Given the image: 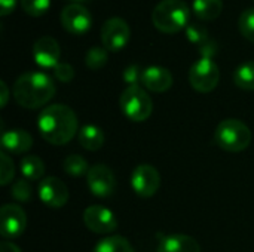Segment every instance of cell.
<instances>
[{"label":"cell","instance_id":"6da1fadb","mask_svg":"<svg viewBox=\"0 0 254 252\" xmlns=\"http://www.w3.org/2000/svg\"><path fill=\"white\" fill-rule=\"evenodd\" d=\"M79 128L76 113L65 104H52L42 110L37 129L45 141L52 146H64L71 141Z\"/></svg>","mask_w":254,"mask_h":252},{"label":"cell","instance_id":"7a4b0ae2","mask_svg":"<svg viewBox=\"0 0 254 252\" xmlns=\"http://www.w3.org/2000/svg\"><path fill=\"white\" fill-rule=\"evenodd\" d=\"M15 101L28 110H34L48 104L55 95V83L46 73L28 71L21 74L12 89Z\"/></svg>","mask_w":254,"mask_h":252},{"label":"cell","instance_id":"3957f363","mask_svg":"<svg viewBox=\"0 0 254 252\" xmlns=\"http://www.w3.org/2000/svg\"><path fill=\"white\" fill-rule=\"evenodd\" d=\"M189 16L190 9L185 0H161L152 12V22L161 33L174 34L188 27Z\"/></svg>","mask_w":254,"mask_h":252},{"label":"cell","instance_id":"277c9868","mask_svg":"<svg viewBox=\"0 0 254 252\" xmlns=\"http://www.w3.org/2000/svg\"><path fill=\"white\" fill-rule=\"evenodd\" d=\"M216 144L229 153H238L246 150L252 143L250 128L238 119H226L219 123L214 132Z\"/></svg>","mask_w":254,"mask_h":252},{"label":"cell","instance_id":"5b68a950","mask_svg":"<svg viewBox=\"0 0 254 252\" xmlns=\"http://www.w3.org/2000/svg\"><path fill=\"white\" fill-rule=\"evenodd\" d=\"M119 105L124 114L131 122H144L152 116L153 101L149 94L138 85L127 86L119 98Z\"/></svg>","mask_w":254,"mask_h":252},{"label":"cell","instance_id":"8992f818","mask_svg":"<svg viewBox=\"0 0 254 252\" xmlns=\"http://www.w3.org/2000/svg\"><path fill=\"white\" fill-rule=\"evenodd\" d=\"M220 80V70L217 64L210 58H199L189 70L190 86L201 94L214 91Z\"/></svg>","mask_w":254,"mask_h":252},{"label":"cell","instance_id":"52a82bcc","mask_svg":"<svg viewBox=\"0 0 254 252\" xmlns=\"http://www.w3.org/2000/svg\"><path fill=\"white\" fill-rule=\"evenodd\" d=\"M131 39V28L124 18L112 16L101 27V42L107 50L124 49Z\"/></svg>","mask_w":254,"mask_h":252},{"label":"cell","instance_id":"ba28073f","mask_svg":"<svg viewBox=\"0 0 254 252\" xmlns=\"http://www.w3.org/2000/svg\"><path fill=\"white\" fill-rule=\"evenodd\" d=\"M161 186V175L152 165L143 163L134 168L131 174V187L140 198H152Z\"/></svg>","mask_w":254,"mask_h":252},{"label":"cell","instance_id":"9c48e42d","mask_svg":"<svg viewBox=\"0 0 254 252\" xmlns=\"http://www.w3.org/2000/svg\"><path fill=\"white\" fill-rule=\"evenodd\" d=\"M27 217L24 209L15 203H6L0 209V233L4 239H16L25 232Z\"/></svg>","mask_w":254,"mask_h":252},{"label":"cell","instance_id":"30bf717a","mask_svg":"<svg viewBox=\"0 0 254 252\" xmlns=\"http://www.w3.org/2000/svg\"><path fill=\"white\" fill-rule=\"evenodd\" d=\"M60 21L68 33L85 34L92 25V15L83 4L70 3L63 7Z\"/></svg>","mask_w":254,"mask_h":252},{"label":"cell","instance_id":"8fae6325","mask_svg":"<svg viewBox=\"0 0 254 252\" xmlns=\"http://www.w3.org/2000/svg\"><path fill=\"white\" fill-rule=\"evenodd\" d=\"M83 223L88 230L97 235H109L118 229V220L115 214L101 205L88 206L83 212Z\"/></svg>","mask_w":254,"mask_h":252},{"label":"cell","instance_id":"7c38bea8","mask_svg":"<svg viewBox=\"0 0 254 252\" xmlns=\"http://www.w3.org/2000/svg\"><path fill=\"white\" fill-rule=\"evenodd\" d=\"M86 183L91 193L97 198H109L116 190V178L106 165H94L86 174Z\"/></svg>","mask_w":254,"mask_h":252},{"label":"cell","instance_id":"4fadbf2b","mask_svg":"<svg viewBox=\"0 0 254 252\" xmlns=\"http://www.w3.org/2000/svg\"><path fill=\"white\" fill-rule=\"evenodd\" d=\"M68 196L67 186L57 177H46L39 184V198L49 208H63Z\"/></svg>","mask_w":254,"mask_h":252},{"label":"cell","instance_id":"5bb4252c","mask_svg":"<svg viewBox=\"0 0 254 252\" xmlns=\"http://www.w3.org/2000/svg\"><path fill=\"white\" fill-rule=\"evenodd\" d=\"M61 48L58 42L51 36L37 39L33 45V58L42 68H55L60 64Z\"/></svg>","mask_w":254,"mask_h":252},{"label":"cell","instance_id":"9a60e30c","mask_svg":"<svg viewBox=\"0 0 254 252\" xmlns=\"http://www.w3.org/2000/svg\"><path fill=\"white\" fill-rule=\"evenodd\" d=\"M141 83L146 89L156 94H162L173 86V76L170 70L161 65H149L143 70Z\"/></svg>","mask_w":254,"mask_h":252},{"label":"cell","instance_id":"2e32d148","mask_svg":"<svg viewBox=\"0 0 254 252\" xmlns=\"http://www.w3.org/2000/svg\"><path fill=\"white\" fill-rule=\"evenodd\" d=\"M33 138L24 129H10L4 131L1 135V149L3 151H9L13 154L25 153L31 149Z\"/></svg>","mask_w":254,"mask_h":252},{"label":"cell","instance_id":"e0dca14e","mask_svg":"<svg viewBox=\"0 0 254 252\" xmlns=\"http://www.w3.org/2000/svg\"><path fill=\"white\" fill-rule=\"evenodd\" d=\"M158 252H201V247L192 236L170 235L161 239Z\"/></svg>","mask_w":254,"mask_h":252},{"label":"cell","instance_id":"ac0fdd59","mask_svg":"<svg viewBox=\"0 0 254 252\" xmlns=\"http://www.w3.org/2000/svg\"><path fill=\"white\" fill-rule=\"evenodd\" d=\"M106 135L97 125H85L79 131V144L88 151H97L104 146Z\"/></svg>","mask_w":254,"mask_h":252},{"label":"cell","instance_id":"d6986e66","mask_svg":"<svg viewBox=\"0 0 254 252\" xmlns=\"http://www.w3.org/2000/svg\"><path fill=\"white\" fill-rule=\"evenodd\" d=\"M192 9L199 21H214L223 10V0H193Z\"/></svg>","mask_w":254,"mask_h":252},{"label":"cell","instance_id":"ffe728a7","mask_svg":"<svg viewBox=\"0 0 254 252\" xmlns=\"http://www.w3.org/2000/svg\"><path fill=\"white\" fill-rule=\"evenodd\" d=\"M19 169H21V174L24 175L25 180L36 181V180H40L43 177V174H45V163L42 162L40 157H37L34 154H30V156H24L21 159Z\"/></svg>","mask_w":254,"mask_h":252},{"label":"cell","instance_id":"44dd1931","mask_svg":"<svg viewBox=\"0 0 254 252\" xmlns=\"http://www.w3.org/2000/svg\"><path fill=\"white\" fill-rule=\"evenodd\" d=\"M234 82L240 89L254 91V61L243 62L234 73Z\"/></svg>","mask_w":254,"mask_h":252},{"label":"cell","instance_id":"7402d4cb","mask_svg":"<svg viewBox=\"0 0 254 252\" xmlns=\"http://www.w3.org/2000/svg\"><path fill=\"white\" fill-rule=\"evenodd\" d=\"M92 252H134V248L124 236H110L100 241Z\"/></svg>","mask_w":254,"mask_h":252},{"label":"cell","instance_id":"603a6c76","mask_svg":"<svg viewBox=\"0 0 254 252\" xmlns=\"http://www.w3.org/2000/svg\"><path fill=\"white\" fill-rule=\"evenodd\" d=\"M63 169L70 177H82V175L88 174L89 165H88V162L82 156H79V154H70V156H67L64 159Z\"/></svg>","mask_w":254,"mask_h":252},{"label":"cell","instance_id":"cb8c5ba5","mask_svg":"<svg viewBox=\"0 0 254 252\" xmlns=\"http://www.w3.org/2000/svg\"><path fill=\"white\" fill-rule=\"evenodd\" d=\"M109 61L107 49L100 46H92L85 56V64L89 70H100L103 68Z\"/></svg>","mask_w":254,"mask_h":252},{"label":"cell","instance_id":"d4e9b609","mask_svg":"<svg viewBox=\"0 0 254 252\" xmlns=\"http://www.w3.org/2000/svg\"><path fill=\"white\" fill-rule=\"evenodd\" d=\"M238 28L247 40L254 43V7H249L241 13L238 19Z\"/></svg>","mask_w":254,"mask_h":252},{"label":"cell","instance_id":"484cf974","mask_svg":"<svg viewBox=\"0 0 254 252\" xmlns=\"http://www.w3.org/2000/svg\"><path fill=\"white\" fill-rule=\"evenodd\" d=\"M185 31H186L188 40L192 42V43H195L196 46L202 45L205 40L210 39V37H208L207 28H205L202 24H199V22H189L188 27L185 28Z\"/></svg>","mask_w":254,"mask_h":252},{"label":"cell","instance_id":"4316f807","mask_svg":"<svg viewBox=\"0 0 254 252\" xmlns=\"http://www.w3.org/2000/svg\"><path fill=\"white\" fill-rule=\"evenodd\" d=\"M22 10L30 16H42L51 6V0H19Z\"/></svg>","mask_w":254,"mask_h":252},{"label":"cell","instance_id":"83f0119b","mask_svg":"<svg viewBox=\"0 0 254 252\" xmlns=\"http://www.w3.org/2000/svg\"><path fill=\"white\" fill-rule=\"evenodd\" d=\"M13 175H15L13 162L4 151H1L0 153V184L7 186L9 183H12Z\"/></svg>","mask_w":254,"mask_h":252},{"label":"cell","instance_id":"f1b7e54d","mask_svg":"<svg viewBox=\"0 0 254 252\" xmlns=\"http://www.w3.org/2000/svg\"><path fill=\"white\" fill-rule=\"evenodd\" d=\"M31 193H33V190H31V186L28 184V180L15 181L12 186V192H10L13 199L18 202H28L31 199Z\"/></svg>","mask_w":254,"mask_h":252},{"label":"cell","instance_id":"f546056e","mask_svg":"<svg viewBox=\"0 0 254 252\" xmlns=\"http://www.w3.org/2000/svg\"><path fill=\"white\" fill-rule=\"evenodd\" d=\"M141 76H143V68L137 64L128 65L124 70V80L128 83V86H134L138 85L141 82Z\"/></svg>","mask_w":254,"mask_h":252},{"label":"cell","instance_id":"4dcf8cb0","mask_svg":"<svg viewBox=\"0 0 254 252\" xmlns=\"http://www.w3.org/2000/svg\"><path fill=\"white\" fill-rule=\"evenodd\" d=\"M54 76H55L60 82L68 83V82H71L73 77H74V70H73V67H71L70 64H67V62H60V64L54 68Z\"/></svg>","mask_w":254,"mask_h":252},{"label":"cell","instance_id":"1f68e13d","mask_svg":"<svg viewBox=\"0 0 254 252\" xmlns=\"http://www.w3.org/2000/svg\"><path fill=\"white\" fill-rule=\"evenodd\" d=\"M198 49H199L201 58H210V59H213V56H216V53H217V43L214 40L208 39L202 45H199Z\"/></svg>","mask_w":254,"mask_h":252},{"label":"cell","instance_id":"d6a6232c","mask_svg":"<svg viewBox=\"0 0 254 252\" xmlns=\"http://www.w3.org/2000/svg\"><path fill=\"white\" fill-rule=\"evenodd\" d=\"M16 6V0H0V15L6 16L13 12Z\"/></svg>","mask_w":254,"mask_h":252},{"label":"cell","instance_id":"836d02e7","mask_svg":"<svg viewBox=\"0 0 254 252\" xmlns=\"http://www.w3.org/2000/svg\"><path fill=\"white\" fill-rule=\"evenodd\" d=\"M0 91H1V97H0V105L4 107L7 104V100H9V88L6 85L4 80L0 82Z\"/></svg>","mask_w":254,"mask_h":252},{"label":"cell","instance_id":"e575fe53","mask_svg":"<svg viewBox=\"0 0 254 252\" xmlns=\"http://www.w3.org/2000/svg\"><path fill=\"white\" fill-rule=\"evenodd\" d=\"M0 252H22L19 250V247H16L15 244L9 242V241H3L0 244Z\"/></svg>","mask_w":254,"mask_h":252},{"label":"cell","instance_id":"d590c367","mask_svg":"<svg viewBox=\"0 0 254 252\" xmlns=\"http://www.w3.org/2000/svg\"><path fill=\"white\" fill-rule=\"evenodd\" d=\"M70 1H73V3H85V1H91V0H70Z\"/></svg>","mask_w":254,"mask_h":252}]
</instances>
